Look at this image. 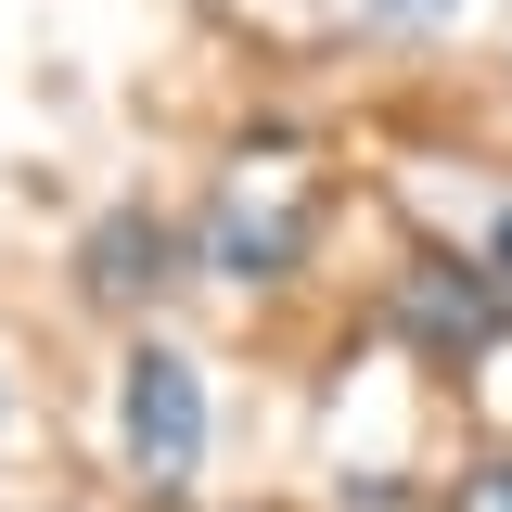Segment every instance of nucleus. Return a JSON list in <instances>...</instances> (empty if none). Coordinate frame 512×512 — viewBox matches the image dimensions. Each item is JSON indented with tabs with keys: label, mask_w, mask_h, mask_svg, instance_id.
Masks as SVG:
<instances>
[{
	"label": "nucleus",
	"mask_w": 512,
	"mask_h": 512,
	"mask_svg": "<svg viewBox=\"0 0 512 512\" xmlns=\"http://www.w3.org/2000/svg\"><path fill=\"white\" fill-rule=\"evenodd\" d=\"M167 269H180V231H167L154 205H116V218H103V231L77 244V282H90L103 308H141V295H154Z\"/></svg>",
	"instance_id": "nucleus-4"
},
{
	"label": "nucleus",
	"mask_w": 512,
	"mask_h": 512,
	"mask_svg": "<svg viewBox=\"0 0 512 512\" xmlns=\"http://www.w3.org/2000/svg\"><path fill=\"white\" fill-rule=\"evenodd\" d=\"M308 231H320V180L295 154H244V167H218V205H205V269L218 282H295L308 269Z\"/></svg>",
	"instance_id": "nucleus-1"
},
{
	"label": "nucleus",
	"mask_w": 512,
	"mask_h": 512,
	"mask_svg": "<svg viewBox=\"0 0 512 512\" xmlns=\"http://www.w3.org/2000/svg\"><path fill=\"white\" fill-rule=\"evenodd\" d=\"M397 333L410 346H436V359H474V346H500V269L474 256H410L397 269Z\"/></svg>",
	"instance_id": "nucleus-3"
},
{
	"label": "nucleus",
	"mask_w": 512,
	"mask_h": 512,
	"mask_svg": "<svg viewBox=\"0 0 512 512\" xmlns=\"http://www.w3.org/2000/svg\"><path fill=\"white\" fill-rule=\"evenodd\" d=\"M116 436H128V474L141 487H180L192 461H205V372H192L180 346H141L116 372Z\"/></svg>",
	"instance_id": "nucleus-2"
},
{
	"label": "nucleus",
	"mask_w": 512,
	"mask_h": 512,
	"mask_svg": "<svg viewBox=\"0 0 512 512\" xmlns=\"http://www.w3.org/2000/svg\"><path fill=\"white\" fill-rule=\"evenodd\" d=\"M487 269H500V282H512V205H500V231H487Z\"/></svg>",
	"instance_id": "nucleus-6"
},
{
	"label": "nucleus",
	"mask_w": 512,
	"mask_h": 512,
	"mask_svg": "<svg viewBox=\"0 0 512 512\" xmlns=\"http://www.w3.org/2000/svg\"><path fill=\"white\" fill-rule=\"evenodd\" d=\"M448 512H512V461H474V474L448 487Z\"/></svg>",
	"instance_id": "nucleus-5"
},
{
	"label": "nucleus",
	"mask_w": 512,
	"mask_h": 512,
	"mask_svg": "<svg viewBox=\"0 0 512 512\" xmlns=\"http://www.w3.org/2000/svg\"><path fill=\"white\" fill-rule=\"evenodd\" d=\"M372 13H436V0H372Z\"/></svg>",
	"instance_id": "nucleus-7"
}]
</instances>
